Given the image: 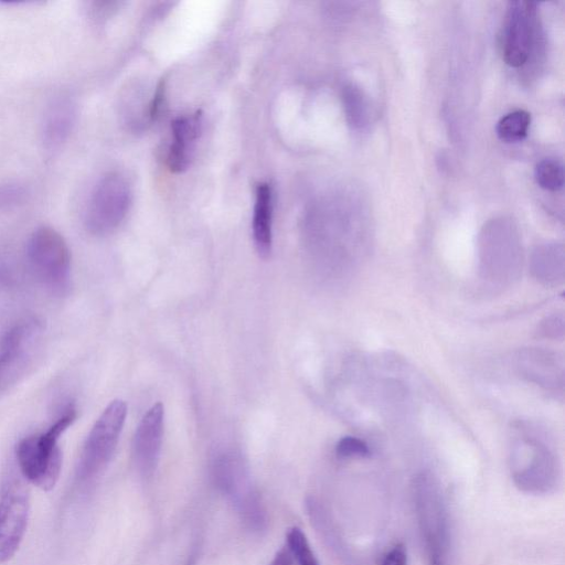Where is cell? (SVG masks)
<instances>
[{"label": "cell", "instance_id": "cell-1", "mask_svg": "<svg viewBox=\"0 0 565 565\" xmlns=\"http://www.w3.org/2000/svg\"><path fill=\"white\" fill-rule=\"evenodd\" d=\"M416 522L428 565H449L450 526L447 504L437 479L428 471L412 481Z\"/></svg>", "mask_w": 565, "mask_h": 565}, {"label": "cell", "instance_id": "cell-2", "mask_svg": "<svg viewBox=\"0 0 565 565\" xmlns=\"http://www.w3.org/2000/svg\"><path fill=\"white\" fill-rule=\"evenodd\" d=\"M75 418L76 408L68 404L45 431L19 441L15 458L25 481L44 491L54 488L62 468V452L57 441Z\"/></svg>", "mask_w": 565, "mask_h": 565}, {"label": "cell", "instance_id": "cell-3", "mask_svg": "<svg viewBox=\"0 0 565 565\" xmlns=\"http://www.w3.org/2000/svg\"><path fill=\"white\" fill-rule=\"evenodd\" d=\"M509 466L514 484L523 492H552L559 479V465L554 450L535 435L519 436L511 446Z\"/></svg>", "mask_w": 565, "mask_h": 565}, {"label": "cell", "instance_id": "cell-4", "mask_svg": "<svg viewBox=\"0 0 565 565\" xmlns=\"http://www.w3.org/2000/svg\"><path fill=\"white\" fill-rule=\"evenodd\" d=\"M28 266L51 294L64 296L71 287V253L64 237L51 226H39L25 245Z\"/></svg>", "mask_w": 565, "mask_h": 565}, {"label": "cell", "instance_id": "cell-5", "mask_svg": "<svg viewBox=\"0 0 565 565\" xmlns=\"http://www.w3.org/2000/svg\"><path fill=\"white\" fill-rule=\"evenodd\" d=\"M131 203V188L119 172H108L93 186L84 211L89 233L103 236L115 231L126 217Z\"/></svg>", "mask_w": 565, "mask_h": 565}, {"label": "cell", "instance_id": "cell-6", "mask_svg": "<svg viewBox=\"0 0 565 565\" xmlns=\"http://www.w3.org/2000/svg\"><path fill=\"white\" fill-rule=\"evenodd\" d=\"M126 415V403L115 399L97 418L81 451L76 467L78 482H90L107 466L118 443Z\"/></svg>", "mask_w": 565, "mask_h": 565}, {"label": "cell", "instance_id": "cell-7", "mask_svg": "<svg viewBox=\"0 0 565 565\" xmlns=\"http://www.w3.org/2000/svg\"><path fill=\"white\" fill-rule=\"evenodd\" d=\"M44 324L35 317L24 318L10 327L0 339V393L15 385L40 352Z\"/></svg>", "mask_w": 565, "mask_h": 565}, {"label": "cell", "instance_id": "cell-8", "mask_svg": "<svg viewBox=\"0 0 565 565\" xmlns=\"http://www.w3.org/2000/svg\"><path fill=\"white\" fill-rule=\"evenodd\" d=\"M522 253L518 237L510 230L484 232L479 249V276L495 287L513 284L521 275Z\"/></svg>", "mask_w": 565, "mask_h": 565}, {"label": "cell", "instance_id": "cell-9", "mask_svg": "<svg viewBox=\"0 0 565 565\" xmlns=\"http://www.w3.org/2000/svg\"><path fill=\"white\" fill-rule=\"evenodd\" d=\"M30 491L23 477L10 473L0 491V563L18 552L26 532Z\"/></svg>", "mask_w": 565, "mask_h": 565}, {"label": "cell", "instance_id": "cell-10", "mask_svg": "<svg viewBox=\"0 0 565 565\" xmlns=\"http://www.w3.org/2000/svg\"><path fill=\"white\" fill-rule=\"evenodd\" d=\"M535 29V3L526 1L511 2L502 41L503 60L508 65L520 67L527 62L534 45Z\"/></svg>", "mask_w": 565, "mask_h": 565}, {"label": "cell", "instance_id": "cell-11", "mask_svg": "<svg viewBox=\"0 0 565 565\" xmlns=\"http://www.w3.org/2000/svg\"><path fill=\"white\" fill-rule=\"evenodd\" d=\"M515 369L526 381L548 391L564 387V358L541 348L520 349L514 356Z\"/></svg>", "mask_w": 565, "mask_h": 565}, {"label": "cell", "instance_id": "cell-12", "mask_svg": "<svg viewBox=\"0 0 565 565\" xmlns=\"http://www.w3.org/2000/svg\"><path fill=\"white\" fill-rule=\"evenodd\" d=\"M163 406L152 405L141 418L134 437L135 462L143 475H150L157 467L163 435Z\"/></svg>", "mask_w": 565, "mask_h": 565}, {"label": "cell", "instance_id": "cell-13", "mask_svg": "<svg viewBox=\"0 0 565 565\" xmlns=\"http://www.w3.org/2000/svg\"><path fill=\"white\" fill-rule=\"evenodd\" d=\"M76 116V103L70 95H58L47 104L41 121V141L47 153L63 147L74 129Z\"/></svg>", "mask_w": 565, "mask_h": 565}, {"label": "cell", "instance_id": "cell-14", "mask_svg": "<svg viewBox=\"0 0 565 565\" xmlns=\"http://www.w3.org/2000/svg\"><path fill=\"white\" fill-rule=\"evenodd\" d=\"M201 129V111L179 116L171 122L172 140L167 162L172 172H182L189 167Z\"/></svg>", "mask_w": 565, "mask_h": 565}, {"label": "cell", "instance_id": "cell-15", "mask_svg": "<svg viewBox=\"0 0 565 565\" xmlns=\"http://www.w3.org/2000/svg\"><path fill=\"white\" fill-rule=\"evenodd\" d=\"M273 191L271 186L262 182L255 190L253 213V238L258 255L270 256L273 248Z\"/></svg>", "mask_w": 565, "mask_h": 565}, {"label": "cell", "instance_id": "cell-16", "mask_svg": "<svg viewBox=\"0 0 565 565\" xmlns=\"http://www.w3.org/2000/svg\"><path fill=\"white\" fill-rule=\"evenodd\" d=\"M531 275L542 285L555 287L565 278L564 248L558 244L541 245L530 259Z\"/></svg>", "mask_w": 565, "mask_h": 565}, {"label": "cell", "instance_id": "cell-17", "mask_svg": "<svg viewBox=\"0 0 565 565\" xmlns=\"http://www.w3.org/2000/svg\"><path fill=\"white\" fill-rule=\"evenodd\" d=\"M531 125V115L524 109H516L504 115L497 124V135L504 142L523 140Z\"/></svg>", "mask_w": 565, "mask_h": 565}, {"label": "cell", "instance_id": "cell-18", "mask_svg": "<svg viewBox=\"0 0 565 565\" xmlns=\"http://www.w3.org/2000/svg\"><path fill=\"white\" fill-rule=\"evenodd\" d=\"M534 177L542 189L558 191L564 185L563 164L556 159H543L536 164Z\"/></svg>", "mask_w": 565, "mask_h": 565}, {"label": "cell", "instance_id": "cell-19", "mask_svg": "<svg viewBox=\"0 0 565 565\" xmlns=\"http://www.w3.org/2000/svg\"><path fill=\"white\" fill-rule=\"evenodd\" d=\"M287 542L299 565H320L300 529H291L287 535Z\"/></svg>", "mask_w": 565, "mask_h": 565}, {"label": "cell", "instance_id": "cell-20", "mask_svg": "<svg viewBox=\"0 0 565 565\" xmlns=\"http://www.w3.org/2000/svg\"><path fill=\"white\" fill-rule=\"evenodd\" d=\"M29 195L28 188L18 181L0 183V211H8L24 204Z\"/></svg>", "mask_w": 565, "mask_h": 565}, {"label": "cell", "instance_id": "cell-21", "mask_svg": "<svg viewBox=\"0 0 565 565\" xmlns=\"http://www.w3.org/2000/svg\"><path fill=\"white\" fill-rule=\"evenodd\" d=\"M335 452L342 458H364L370 456V448L365 441L356 437L345 436L338 441Z\"/></svg>", "mask_w": 565, "mask_h": 565}, {"label": "cell", "instance_id": "cell-22", "mask_svg": "<svg viewBox=\"0 0 565 565\" xmlns=\"http://www.w3.org/2000/svg\"><path fill=\"white\" fill-rule=\"evenodd\" d=\"M565 332V319L563 313H553L541 321L537 334L548 339H562Z\"/></svg>", "mask_w": 565, "mask_h": 565}, {"label": "cell", "instance_id": "cell-23", "mask_svg": "<svg viewBox=\"0 0 565 565\" xmlns=\"http://www.w3.org/2000/svg\"><path fill=\"white\" fill-rule=\"evenodd\" d=\"M381 565H407V553L403 544L393 546L382 558Z\"/></svg>", "mask_w": 565, "mask_h": 565}, {"label": "cell", "instance_id": "cell-24", "mask_svg": "<svg viewBox=\"0 0 565 565\" xmlns=\"http://www.w3.org/2000/svg\"><path fill=\"white\" fill-rule=\"evenodd\" d=\"M117 4V2L110 1H94L90 3L88 12L95 21H100L105 17L111 14Z\"/></svg>", "mask_w": 565, "mask_h": 565}, {"label": "cell", "instance_id": "cell-25", "mask_svg": "<svg viewBox=\"0 0 565 565\" xmlns=\"http://www.w3.org/2000/svg\"><path fill=\"white\" fill-rule=\"evenodd\" d=\"M270 565H291L290 554L285 550L279 551Z\"/></svg>", "mask_w": 565, "mask_h": 565}]
</instances>
